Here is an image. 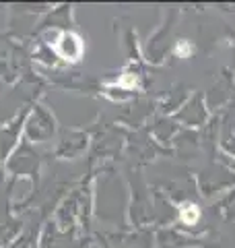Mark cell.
I'll use <instances>...</instances> for the list:
<instances>
[{"label": "cell", "mask_w": 235, "mask_h": 248, "mask_svg": "<svg viewBox=\"0 0 235 248\" xmlns=\"http://www.w3.org/2000/svg\"><path fill=\"white\" fill-rule=\"evenodd\" d=\"M54 48H56V52L64 60L76 62L83 56V42H81V37L74 35V33H62L60 40L54 44Z\"/></svg>", "instance_id": "cell-1"}, {"label": "cell", "mask_w": 235, "mask_h": 248, "mask_svg": "<svg viewBox=\"0 0 235 248\" xmlns=\"http://www.w3.org/2000/svg\"><path fill=\"white\" fill-rule=\"evenodd\" d=\"M196 217H198V211L194 209V205H188L186 209H182V219L188 221V223H194Z\"/></svg>", "instance_id": "cell-2"}]
</instances>
